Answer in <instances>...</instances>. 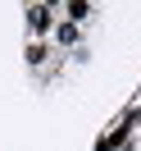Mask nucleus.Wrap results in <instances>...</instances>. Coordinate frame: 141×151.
Returning a JSON list of instances; mask_svg holds the SVG:
<instances>
[{"label": "nucleus", "mask_w": 141, "mask_h": 151, "mask_svg": "<svg viewBox=\"0 0 141 151\" xmlns=\"http://www.w3.org/2000/svg\"><path fill=\"white\" fill-rule=\"evenodd\" d=\"M23 55H28L32 69H41V64H46V55H50V46H46V41H28V50H23Z\"/></svg>", "instance_id": "nucleus-5"}, {"label": "nucleus", "mask_w": 141, "mask_h": 151, "mask_svg": "<svg viewBox=\"0 0 141 151\" xmlns=\"http://www.w3.org/2000/svg\"><path fill=\"white\" fill-rule=\"evenodd\" d=\"M77 37H82V28H73V23H55V32H50L55 46H77Z\"/></svg>", "instance_id": "nucleus-4"}, {"label": "nucleus", "mask_w": 141, "mask_h": 151, "mask_svg": "<svg viewBox=\"0 0 141 151\" xmlns=\"http://www.w3.org/2000/svg\"><path fill=\"white\" fill-rule=\"evenodd\" d=\"M137 124H141V110H137V105H128V110H123V119L114 124V128L105 133V137H96V151H123Z\"/></svg>", "instance_id": "nucleus-1"}, {"label": "nucleus", "mask_w": 141, "mask_h": 151, "mask_svg": "<svg viewBox=\"0 0 141 151\" xmlns=\"http://www.w3.org/2000/svg\"><path fill=\"white\" fill-rule=\"evenodd\" d=\"M55 14H59L55 5H28V9H23L32 41H41V37H50V32H55Z\"/></svg>", "instance_id": "nucleus-2"}, {"label": "nucleus", "mask_w": 141, "mask_h": 151, "mask_svg": "<svg viewBox=\"0 0 141 151\" xmlns=\"http://www.w3.org/2000/svg\"><path fill=\"white\" fill-rule=\"evenodd\" d=\"M59 14H64V23H73V28H82V23H86V19L96 14V5H86V0H68V5H64Z\"/></svg>", "instance_id": "nucleus-3"}]
</instances>
